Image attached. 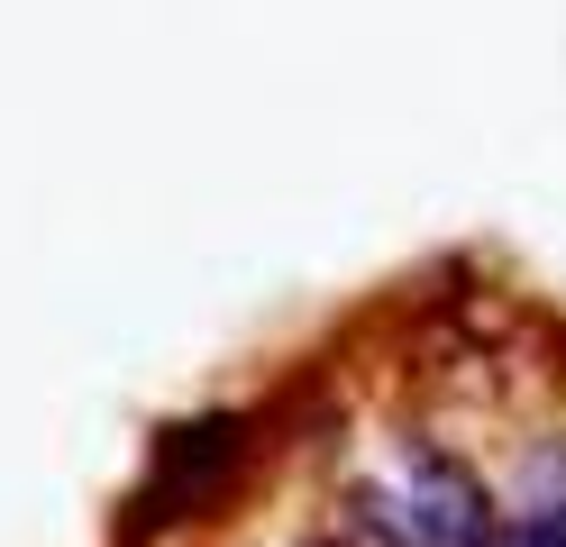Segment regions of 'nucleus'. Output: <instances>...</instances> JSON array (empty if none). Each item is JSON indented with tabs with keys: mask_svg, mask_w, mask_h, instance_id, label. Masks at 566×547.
Segmentation results:
<instances>
[{
	"mask_svg": "<svg viewBox=\"0 0 566 547\" xmlns=\"http://www.w3.org/2000/svg\"><path fill=\"white\" fill-rule=\"evenodd\" d=\"M512 547H566V511H521V520H512Z\"/></svg>",
	"mask_w": 566,
	"mask_h": 547,
	"instance_id": "3",
	"label": "nucleus"
},
{
	"mask_svg": "<svg viewBox=\"0 0 566 547\" xmlns=\"http://www.w3.org/2000/svg\"><path fill=\"white\" fill-rule=\"evenodd\" d=\"M247 456V420H184V429H165V448H156V474H147V520H174V511H192L229 484V465Z\"/></svg>",
	"mask_w": 566,
	"mask_h": 547,
	"instance_id": "2",
	"label": "nucleus"
},
{
	"mask_svg": "<svg viewBox=\"0 0 566 547\" xmlns=\"http://www.w3.org/2000/svg\"><path fill=\"white\" fill-rule=\"evenodd\" d=\"M347 520L375 547H493V511L475 493V474L448 465L439 448H420V438H402V493L357 484Z\"/></svg>",
	"mask_w": 566,
	"mask_h": 547,
	"instance_id": "1",
	"label": "nucleus"
}]
</instances>
